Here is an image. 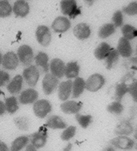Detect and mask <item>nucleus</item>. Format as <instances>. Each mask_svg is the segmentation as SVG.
Instances as JSON below:
<instances>
[{"label": "nucleus", "mask_w": 137, "mask_h": 151, "mask_svg": "<svg viewBox=\"0 0 137 151\" xmlns=\"http://www.w3.org/2000/svg\"><path fill=\"white\" fill-rule=\"evenodd\" d=\"M113 48H111L108 44L105 42H102L95 50L94 55L98 60H102L105 59L110 51Z\"/></svg>", "instance_id": "21"}, {"label": "nucleus", "mask_w": 137, "mask_h": 151, "mask_svg": "<svg viewBox=\"0 0 137 151\" xmlns=\"http://www.w3.org/2000/svg\"><path fill=\"white\" fill-rule=\"evenodd\" d=\"M73 82L71 80L62 82L59 85L58 96L62 101H65L69 98L72 90Z\"/></svg>", "instance_id": "16"}, {"label": "nucleus", "mask_w": 137, "mask_h": 151, "mask_svg": "<svg viewBox=\"0 0 137 151\" xmlns=\"http://www.w3.org/2000/svg\"><path fill=\"white\" fill-rule=\"evenodd\" d=\"M26 150L27 151H36L37 150V149L34 145L32 144H29V145H28L27 147H26Z\"/></svg>", "instance_id": "43"}, {"label": "nucleus", "mask_w": 137, "mask_h": 151, "mask_svg": "<svg viewBox=\"0 0 137 151\" xmlns=\"http://www.w3.org/2000/svg\"><path fill=\"white\" fill-rule=\"evenodd\" d=\"M6 111L4 103L0 100V116L3 115Z\"/></svg>", "instance_id": "41"}, {"label": "nucleus", "mask_w": 137, "mask_h": 151, "mask_svg": "<svg viewBox=\"0 0 137 151\" xmlns=\"http://www.w3.org/2000/svg\"><path fill=\"white\" fill-rule=\"evenodd\" d=\"M115 32V27L113 24H106L102 26L99 31V36L102 39H105Z\"/></svg>", "instance_id": "29"}, {"label": "nucleus", "mask_w": 137, "mask_h": 151, "mask_svg": "<svg viewBox=\"0 0 137 151\" xmlns=\"http://www.w3.org/2000/svg\"><path fill=\"white\" fill-rule=\"evenodd\" d=\"M19 62V60L17 54L12 51H9L3 56L1 64L5 69L12 70L17 68Z\"/></svg>", "instance_id": "7"}, {"label": "nucleus", "mask_w": 137, "mask_h": 151, "mask_svg": "<svg viewBox=\"0 0 137 151\" xmlns=\"http://www.w3.org/2000/svg\"><path fill=\"white\" fill-rule=\"evenodd\" d=\"M4 104L6 111L9 113L13 114L18 109V101L15 96H10L6 99Z\"/></svg>", "instance_id": "26"}, {"label": "nucleus", "mask_w": 137, "mask_h": 151, "mask_svg": "<svg viewBox=\"0 0 137 151\" xmlns=\"http://www.w3.org/2000/svg\"><path fill=\"white\" fill-rule=\"evenodd\" d=\"M60 7L63 14L69 16L70 19H75L76 16L81 14L80 7L78 8L77 2L74 0L62 1Z\"/></svg>", "instance_id": "1"}, {"label": "nucleus", "mask_w": 137, "mask_h": 151, "mask_svg": "<svg viewBox=\"0 0 137 151\" xmlns=\"http://www.w3.org/2000/svg\"><path fill=\"white\" fill-rule=\"evenodd\" d=\"M58 78L51 73H47L43 80V89L46 95H50L57 87L58 84Z\"/></svg>", "instance_id": "8"}, {"label": "nucleus", "mask_w": 137, "mask_h": 151, "mask_svg": "<svg viewBox=\"0 0 137 151\" xmlns=\"http://www.w3.org/2000/svg\"><path fill=\"white\" fill-rule=\"evenodd\" d=\"M120 54L117 50L113 48L106 58V69L110 70L117 63Z\"/></svg>", "instance_id": "28"}, {"label": "nucleus", "mask_w": 137, "mask_h": 151, "mask_svg": "<svg viewBox=\"0 0 137 151\" xmlns=\"http://www.w3.org/2000/svg\"><path fill=\"white\" fill-rule=\"evenodd\" d=\"M3 56L1 53L0 52V65L2 64V61Z\"/></svg>", "instance_id": "45"}, {"label": "nucleus", "mask_w": 137, "mask_h": 151, "mask_svg": "<svg viewBox=\"0 0 137 151\" xmlns=\"http://www.w3.org/2000/svg\"><path fill=\"white\" fill-rule=\"evenodd\" d=\"M80 69L77 62H69L65 65V75L68 79L76 78L79 75Z\"/></svg>", "instance_id": "22"}, {"label": "nucleus", "mask_w": 137, "mask_h": 151, "mask_svg": "<svg viewBox=\"0 0 137 151\" xmlns=\"http://www.w3.org/2000/svg\"><path fill=\"white\" fill-rule=\"evenodd\" d=\"M65 65L62 60L58 58L51 61L50 68L51 74L57 78H61L65 75Z\"/></svg>", "instance_id": "13"}, {"label": "nucleus", "mask_w": 137, "mask_h": 151, "mask_svg": "<svg viewBox=\"0 0 137 151\" xmlns=\"http://www.w3.org/2000/svg\"><path fill=\"white\" fill-rule=\"evenodd\" d=\"M71 147H72V145L71 143H69L67 147L65 148V149H64L65 151H69L71 150Z\"/></svg>", "instance_id": "44"}, {"label": "nucleus", "mask_w": 137, "mask_h": 151, "mask_svg": "<svg viewBox=\"0 0 137 151\" xmlns=\"http://www.w3.org/2000/svg\"><path fill=\"white\" fill-rule=\"evenodd\" d=\"M105 83L102 76L95 73L90 76L85 83V88L88 91L96 92L101 88Z\"/></svg>", "instance_id": "4"}, {"label": "nucleus", "mask_w": 137, "mask_h": 151, "mask_svg": "<svg viewBox=\"0 0 137 151\" xmlns=\"http://www.w3.org/2000/svg\"><path fill=\"white\" fill-rule=\"evenodd\" d=\"M47 137V129L41 127L38 131L31 136V144L37 149L42 148L46 144Z\"/></svg>", "instance_id": "9"}, {"label": "nucleus", "mask_w": 137, "mask_h": 151, "mask_svg": "<svg viewBox=\"0 0 137 151\" xmlns=\"http://www.w3.org/2000/svg\"><path fill=\"white\" fill-rule=\"evenodd\" d=\"M17 55L20 62L25 66L29 65L34 59L33 50L28 45H22L19 47Z\"/></svg>", "instance_id": "2"}, {"label": "nucleus", "mask_w": 137, "mask_h": 151, "mask_svg": "<svg viewBox=\"0 0 137 151\" xmlns=\"http://www.w3.org/2000/svg\"><path fill=\"white\" fill-rule=\"evenodd\" d=\"M107 110L109 112L116 114H120L124 110V107L120 102H114L108 105Z\"/></svg>", "instance_id": "35"}, {"label": "nucleus", "mask_w": 137, "mask_h": 151, "mask_svg": "<svg viewBox=\"0 0 137 151\" xmlns=\"http://www.w3.org/2000/svg\"><path fill=\"white\" fill-rule=\"evenodd\" d=\"M112 145L118 149L124 150H131L134 146L132 139L125 136H119L110 140Z\"/></svg>", "instance_id": "11"}, {"label": "nucleus", "mask_w": 137, "mask_h": 151, "mask_svg": "<svg viewBox=\"0 0 137 151\" xmlns=\"http://www.w3.org/2000/svg\"><path fill=\"white\" fill-rule=\"evenodd\" d=\"M12 11L17 17L24 18L29 13L30 7L27 2L20 0L15 2L12 8Z\"/></svg>", "instance_id": "14"}, {"label": "nucleus", "mask_w": 137, "mask_h": 151, "mask_svg": "<svg viewBox=\"0 0 137 151\" xmlns=\"http://www.w3.org/2000/svg\"><path fill=\"white\" fill-rule=\"evenodd\" d=\"M1 91L0 90V95H1Z\"/></svg>", "instance_id": "46"}, {"label": "nucleus", "mask_w": 137, "mask_h": 151, "mask_svg": "<svg viewBox=\"0 0 137 151\" xmlns=\"http://www.w3.org/2000/svg\"><path fill=\"white\" fill-rule=\"evenodd\" d=\"M85 87V83L83 78L77 77L73 83V97L77 98L79 97L84 90Z\"/></svg>", "instance_id": "23"}, {"label": "nucleus", "mask_w": 137, "mask_h": 151, "mask_svg": "<svg viewBox=\"0 0 137 151\" xmlns=\"http://www.w3.org/2000/svg\"><path fill=\"white\" fill-rule=\"evenodd\" d=\"M128 92V86L124 83L118 84L116 86L115 98L117 102H121L123 97Z\"/></svg>", "instance_id": "32"}, {"label": "nucleus", "mask_w": 137, "mask_h": 151, "mask_svg": "<svg viewBox=\"0 0 137 151\" xmlns=\"http://www.w3.org/2000/svg\"><path fill=\"white\" fill-rule=\"evenodd\" d=\"M12 6L7 1H0V18L9 17L12 14Z\"/></svg>", "instance_id": "31"}, {"label": "nucleus", "mask_w": 137, "mask_h": 151, "mask_svg": "<svg viewBox=\"0 0 137 151\" xmlns=\"http://www.w3.org/2000/svg\"><path fill=\"white\" fill-rule=\"evenodd\" d=\"M28 142L29 139L26 136H22L17 137L12 142L11 147V151L21 150L27 146Z\"/></svg>", "instance_id": "25"}, {"label": "nucleus", "mask_w": 137, "mask_h": 151, "mask_svg": "<svg viewBox=\"0 0 137 151\" xmlns=\"http://www.w3.org/2000/svg\"><path fill=\"white\" fill-rule=\"evenodd\" d=\"M23 77L20 75L16 76L7 85L6 88L10 94H18L21 90L23 84Z\"/></svg>", "instance_id": "15"}, {"label": "nucleus", "mask_w": 137, "mask_h": 151, "mask_svg": "<svg viewBox=\"0 0 137 151\" xmlns=\"http://www.w3.org/2000/svg\"><path fill=\"white\" fill-rule=\"evenodd\" d=\"M117 50L120 55L125 58L131 56L133 51L129 41L123 37H121L119 40Z\"/></svg>", "instance_id": "19"}, {"label": "nucleus", "mask_w": 137, "mask_h": 151, "mask_svg": "<svg viewBox=\"0 0 137 151\" xmlns=\"http://www.w3.org/2000/svg\"><path fill=\"white\" fill-rule=\"evenodd\" d=\"M38 97V92L32 88L27 89L20 94L19 101L23 105L32 104L35 102Z\"/></svg>", "instance_id": "12"}, {"label": "nucleus", "mask_w": 137, "mask_h": 151, "mask_svg": "<svg viewBox=\"0 0 137 151\" xmlns=\"http://www.w3.org/2000/svg\"><path fill=\"white\" fill-rule=\"evenodd\" d=\"M8 150V148L6 144L0 141V151H6Z\"/></svg>", "instance_id": "42"}, {"label": "nucleus", "mask_w": 137, "mask_h": 151, "mask_svg": "<svg viewBox=\"0 0 137 151\" xmlns=\"http://www.w3.org/2000/svg\"><path fill=\"white\" fill-rule=\"evenodd\" d=\"M124 38L126 40H133L137 36V30L135 27L129 24H126L121 29Z\"/></svg>", "instance_id": "30"}, {"label": "nucleus", "mask_w": 137, "mask_h": 151, "mask_svg": "<svg viewBox=\"0 0 137 151\" xmlns=\"http://www.w3.org/2000/svg\"><path fill=\"white\" fill-rule=\"evenodd\" d=\"M52 107L50 103L46 99H40L36 101L33 106V110L36 116L44 118L51 111Z\"/></svg>", "instance_id": "5"}, {"label": "nucleus", "mask_w": 137, "mask_h": 151, "mask_svg": "<svg viewBox=\"0 0 137 151\" xmlns=\"http://www.w3.org/2000/svg\"><path fill=\"white\" fill-rule=\"evenodd\" d=\"M128 92L133 97L135 102L137 101V83L136 82H133L128 86Z\"/></svg>", "instance_id": "40"}, {"label": "nucleus", "mask_w": 137, "mask_h": 151, "mask_svg": "<svg viewBox=\"0 0 137 151\" xmlns=\"http://www.w3.org/2000/svg\"><path fill=\"white\" fill-rule=\"evenodd\" d=\"M76 127L74 126L68 127L63 132L61 135L62 139L64 141H68L74 137L76 132Z\"/></svg>", "instance_id": "36"}, {"label": "nucleus", "mask_w": 137, "mask_h": 151, "mask_svg": "<svg viewBox=\"0 0 137 151\" xmlns=\"http://www.w3.org/2000/svg\"><path fill=\"white\" fill-rule=\"evenodd\" d=\"M113 21L115 27H120L122 25L123 23V17L121 11L118 10L114 13L112 17Z\"/></svg>", "instance_id": "38"}, {"label": "nucleus", "mask_w": 137, "mask_h": 151, "mask_svg": "<svg viewBox=\"0 0 137 151\" xmlns=\"http://www.w3.org/2000/svg\"><path fill=\"white\" fill-rule=\"evenodd\" d=\"M76 119L79 124L84 129L87 128L92 121L91 115H83L78 113L76 114Z\"/></svg>", "instance_id": "34"}, {"label": "nucleus", "mask_w": 137, "mask_h": 151, "mask_svg": "<svg viewBox=\"0 0 137 151\" xmlns=\"http://www.w3.org/2000/svg\"><path fill=\"white\" fill-rule=\"evenodd\" d=\"M82 104L81 102L67 101L61 105V109L63 112L66 114H75L80 111L82 107Z\"/></svg>", "instance_id": "17"}, {"label": "nucleus", "mask_w": 137, "mask_h": 151, "mask_svg": "<svg viewBox=\"0 0 137 151\" xmlns=\"http://www.w3.org/2000/svg\"><path fill=\"white\" fill-rule=\"evenodd\" d=\"M123 11L129 16H134L137 13V3L133 2L129 4L127 6H124L122 9Z\"/></svg>", "instance_id": "37"}, {"label": "nucleus", "mask_w": 137, "mask_h": 151, "mask_svg": "<svg viewBox=\"0 0 137 151\" xmlns=\"http://www.w3.org/2000/svg\"><path fill=\"white\" fill-rule=\"evenodd\" d=\"M133 132V128L129 122L123 121L120 123L116 128L115 133L116 134L129 135Z\"/></svg>", "instance_id": "27"}, {"label": "nucleus", "mask_w": 137, "mask_h": 151, "mask_svg": "<svg viewBox=\"0 0 137 151\" xmlns=\"http://www.w3.org/2000/svg\"><path fill=\"white\" fill-rule=\"evenodd\" d=\"M35 61L37 65L42 68L43 71L47 73L49 70L48 62V56L46 53L40 52L35 57Z\"/></svg>", "instance_id": "24"}, {"label": "nucleus", "mask_w": 137, "mask_h": 151, "mask_svg": "<svg viewBox=\"0 0 137 151\" xmlns=\"http://www.w3.org/2000/svg\"><path fill=\"white\" fill-rule=\"evenodd\" d=\"M10 75L4 70H0V87L4 86L10 80Z\"/></svg>", "instance_id": "39"}, {"label": "nucleus", "mask_w": 137, "mask_h": 151, "mask_svg": "<svg viewBox=\"0 0 137 151\" xmlns=\"http://www.w3.org/2000/svg\"><path fill=\"white\" fill-rule=\"evenodd\" d=\"M36 37L40 45L43 47L49 45L51 40V35L48 27L44 25L38 27L36 30Z\"/></svg>", "instance_id": "6"}, {"label": "nucleus", "mask_w": 137, "mask_h": 151, "mask_svg": "<svg viewBox=\"0 0 137 151\" xmlns=\"http://www.w3.org/2000/svg\"><path fill=\"white\" fill-rule=\"evenodd\" d=\"M45 125L53 129H65L67 127L66 123L63 121L62 118L57 115L52 116L49 117Z\"/></svg>", "instance_id": "20"}, {"label": "nucleus", "mask_w": 137, "mask_h": 151, "mask_svg": "<svg viewBox=\"0 0 137 151\" xmlns=\"http://www.w3.org/2000/svg\"><path fill=\"white\" fill-rule=\"evenodd\" d=\"M73 32L75 36L80 40L87 39L90 35L89 26L84 23L77 24L74 29Z\"/></svg>", "instance_id": "18"}, {"label": "nucleus", "mask_w": 137, "mask_h": 151, "mask_svg": "<svg viewBox=\"0 0 137 151\" xmlns=\"http://www.w3.org/2000/svg\"><path fill=\"white\" fill-rule=\"evenodd\" d=\"M39 77V71L34 65L30 66L25 69L23 73V79L30 87H34L37 85Z\"/></svg>", "instance_id": "3"}, {"label": "nucleus", "mask_w": 137, "mask_h": 151, "mask_svg": "<svg viewBox=\"0 0 137 151\" xmlns=\"http://www.w3.org/2000/svg\"><path fill=\"white\" fill-rule=\"evenodd\" d=\"M71 23L66 17L59 16L53 22L51 27L55 32L63 33L66 32L71 27Z\"/></svg>", "instance_id": "10"}, {"label": "nucleus", "mask_w": 137, "mask_h": 151, "mask_svg": "<svg viewBox=\"0 0 137 151\" xmlns=\"http://www.w3.org/2000/svg\"><path fill=\"white\" fill-rule=\"evenodd\" d=\"M14 123L18 129L22 131H27L29 127V121L27 117L20 116L14 119Z\"/></svg>", "instance_id": "33"}]
</instances>
